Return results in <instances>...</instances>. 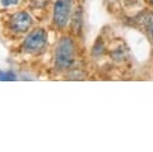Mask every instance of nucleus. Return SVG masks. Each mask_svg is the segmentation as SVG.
Here are the masks:
<instances>
[{
    "label": "nucleus",
    "instance_id": "obj_1",
    "mask_svg": "<svg viewBox=\"0 0 153 152\" xmlns=\"http://www.w3.org/2000/svg\"><path fill=\"white\" fill-rule=\"evenodd\" d=\"M75 45L72 38L63 37L59 41L55 49V66L57 69H67L74 61Z\"/></svg>",
    "mask_w": 153,
    "mask_h": 152
},
{
    "label": "nucleus",
    "instance_id": "obj_2",
    "mask_svg": "<svg viewBox=\"0 0 153 152\" xmlns=\"http://www.w3.org/2000/svg\"><path fill=\"white\" fill-rule=\"evenodd\" d=\"M72 10V0H56L54 5V24L59 28H65L69 20Z\"/></svg>",
    "mask_w": 153,
    "mask_h": 152
},
{
    "label": "nucleus",
    "instance_id": "obj_3",
    "mask_svg": "<svg viewBox=\"0 0 153 152\" xmlns=\"http://www.w3.org/2000/svg\"><path fill=\"white\" fill-rule=\"evenodd\" d=\"M47 42V34L43 29H37L32 31L24 41V48L29 51L41 50Z\"/></svg>",
    "mask_w": 153,
    "mask_h": 152
},
{
    "label": "nucleus",
    "instance_id": "obj_4",
    "mask_svg": "<svg viewBox=\"0 0 153 152\" xmlns=\"http://www.w3.org/2000/svg\"><path fill=\"white\" fill-rule=\"evenodd\" d=\"M31 16L27 12H18L12 16L10 20V28L16 32H25L31 26Z\"/></svg>",
    "mask_w": 153,
    "mask_h": 152
},
{
    "label": "nucleus",
    "instance_id": "obj_5",
    "mask_svg": "<svg viewBox=\"0 0 153 152\" xmlns=\"http://www.w3.org/2000/svg\"><path fill=\"white\" fill-rule=\"evenodd\" d=\"M135 22L142 28L145 34L153 42V13H151V12H142V13H140L135 18Z\"/></svg>",
    "mask_w": 153,
    "mask_h": 152
},
{
    "label": "nucleus",
    "instance_id": "obj_6",
    "mask_svg": "<svg viewBox=\"0 0 153 152\" xmlns=\"http://www.w3.org/2000/svg\"><path fill=\"white\" fill-rule=\"evenodd\" d=\"M0 80L1 81H12V80H16V75L8 71L7 72L0 71Z\"/></svg>",
    "mask_w": 153,
    "mask_h": 152
},
{
    "label": "nucleus",
    "instance_id": "obj_7",
    "mask_svg": "<svg viewBox=\"0 0 153 152\" xmlns=\"http://www.w3.org/2000/svg\"><path fill=\"white\" fill-rule=\"evenodd\" d=\"M111 56H112V59H115V60H120V61L124 60V49H123L122 47L115 49V51H112Z\"/></svg>",
    "mask_w": 153,
    "mask_h": 152
},
{
    "label": "nucleus",
    "instance_id": "obj_8",
    "mask_svg": "<svg viewBox=\"0 0 153 152\" xmlns=\"http://www.w3.org/2000/svg\"><path fill=\"white\" fill-rule=\"evenodd\" d=\"M19 0H1V5L5 7H10V6H14L18 5Z\"/></svg>",
    "mask_w": 153,
    "mask_h": 152
},
{
    "label": "nucleus",
    "instance_id": "obj_9",
    "mask_svg": "<svg viewBox=\"0 0 153 152\" xmlns=\"http://www.w3.org/2000/svg\"><path fill=\"white\" fill-rule=\"evenodd\" d=\"M148 1H149V2H151V4L153 5V0H148Z\"/></svg>",
    "mask_w": 153,
    "mask_h": 152
}]
</instances>
